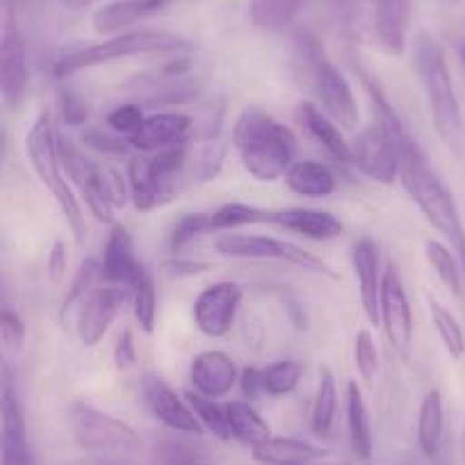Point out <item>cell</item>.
<instances>
[{"label": "cell", "instance_id": "1", "mask_svg": "<svg viewBox=\"0 0 465 465\" xmlns=\"http://www.w3.org/2000/svg\"><path fill=\"white\" fill-rule=\"evenodd\" d=\"M232 146L242 167L258 183L285 178L288 169L299 160V140L292 128L276 122L258 105H247L240 112L232 126Z\"/></svg>", "mask_w": 465, "mask_h": 465}, {"label": "cell", "instance_id": "2", "mask_svg": "<svg viewBox=\"0 0 465 465\" xmlns=\"http://www.w3.org/2000/svg\"><path fill=\"white\" fill-rule=\"evenodd\" d=\"M397 155H400V181L411 194V199L418 203L424 217L431 222L433 228L450 240L451 249L456 252V258L460 262V270L465 274V228L460 222L459 208L447 190L445 183L436 173V169L429 163L427 153L420 149L413 135L406 137L404 142L397 144Z\"/></svg>", "mask_w": 465, "mask_h": 465}, {"label": "cell", "instance_id": "3", "mask_svg": "<svg viewBox=\"0 0 465 465\" xmlns=\"http://www.w3.org/2000/svg\"><path fill=\"white\" fill-rule=\"evenodd\" d=\"M413 64L424 87V94H427L429 110H431L438 137L445 142L451 153L463 158L465 126L459 98H456L454 92V80H451L450 66H447L445 48L427 30L418 33V37H415Z\"/></svg>", "mask_w": 465, "mask_h": 465}, {"label": "cell", "instance_id": "4", "mask_svg": "<svg viewBox=\"0 0 465 465\" xmlns=\"http://www.w3.org/2000/svg\"><path fill=\"white\" fill-rule=\"evenodd\" d=\"M192 44L181 35L167 33V30H126V33L112 35L105 42L78 44V46L64 48L53 62L55 78H69L80 71L94 69V66L110 64L116 60H128L137 55H167V53H185Z\"/></svg>", "mask_w": 465, "mask_h": 465}, {"label": "cell", "instance_id": "5", "mask_svg": "<svg viewBox=\"0 0 465 465\" xmlns=\"http://www.w3.org/2000/svg\"><path fill=\"white\" fill-rule=\"evenodd\" d=\"M57 140H60V133H57L51 112H42L30 126L28 135H25V153H28L30 167L35 169L42 185L51 192L53 199L60 205L66 223L74 231L75 242L84 244V240H87V222H84L78 196L74 194L64 172H62Z\"/></svg>", "mask_w": 465, "mask_h": 465}, {"label": "cell", "instance_id": "6", "mask_svg": "<svg viewBox=\"0 0 465 465\" xmlns=\"http://www.w3.org/2000/svg\"><path fill=\"white\" fill-rule=\"evenodd\" d=\"M299 53L303 57L308 83L315 92L320 107L342 128H356L361 119L359 98L354 89L344 78L342 71L331 62V57L322 51L320 42L312 37L299 39Z\"/></svg>", "mask_w": 465, "mask_h": 465}, {"label": "cell", "instance_id": "7", "mask_svg": "<svg viewBox=\"0 0 465 465\" xmlns=\"http://www.w3.org/2000/svg\"><path fill=\"white\" fill-rule=\"evenodd\" d=\"M69 420L75 438L84 450L112 456H133L140 451V436L131 424L110 413H103L87 401L71 404Z\"/></svg>", "mask_w": 465, "mask_h": 465}, {"label": "cell", "instance_id": "8", "mask_svg": "<svg viewBox=\"0 0 465 465\" xmlns=\"http://www.w3.org/2000/svg\"><path fill=\"white\" fill-rule=\"evenodd\" d=\"M214 252L219 256L238 258V261H281L299 267V270L312 272V274L331 276L335 279V272L312 256L306 249L297 247L285 240L270 238V235H247V232H223L214 240Z\"/></svg>", "mask_w": 465, "mask_h": 465}, {"label": "cell", "instance_id": "9", "mask_svg": "<svg viewBox=\"0 0 465 465\" xmlns=\"http://www.w3.org/2000/svg\"><path fill=\"white\" fill-rule=\"evenodd\" d=\"M30 87V64L15 10L0 12V98L19 105Z\"/></svg>", "mask_w": 465, "mask_h": 465}, {"label": "cell", "instance_id": "10", "mask_svg": "<svg viewBox=\"0 0 465 465\" xmlns=\"http://www.w3.org/2000/svg\"><path fill=\"white\" fill-rule=\"evenodd\" d=\"M351 164L368 181L392 185L400 178V155L392 137L379 122L370 124L351 144Z\"/></svg>", "mask_w": 465, "mask_h": 465}, {"label": "cell", "instance_id": "11", "mask_svg": "<svg viewBox=\"0 0 465 465\" xmlns=\"http://www.w3.org/2000/svg\"><path fill=\"white\" fill-rule=\"evenodd\" d=\"M240 303H242V288L232 281H217L199 292L194 299L196 329L208 338H223L231 333L232 324L238 320Z\"/></svg>", "mask_w": 465, "mask_h": 465}, {"label": "cell", "instance_id": "12", "mask_svg": "<svg viewBox=\"0 0 465 465\" xmlns=\"http://www.w3.org/2000/svg\"><path fill=\"white\" fill-rule=\"evenodd\" d=\"M379 324L391 344L400 351H406L413 340V312H411L409 294L404 283L392 265L383 270L381 297H379Z\"/></svg>", "mask_w": 465, "mask_h": 465}, {"label": "cell", "instance_id": "13", "mask_svg": "<svg viewBox=\"0 0 465 465\" xmlns=\"http://www.w3.org/2000/svg\"><path fill=\"white\" fill-rule=\"evenodd\" d=\"M57 151H60V164L64 172L69 185H74L80 192L83 201L87 203L89 213L98 219V222L112 223V208L103 201L101 192H98V163H92L74 142L64 140L60 135L57 140Z\"/></svg>", "mask_w": 465, "mask_h": 465}, {"label": "cell", "instance_id": "14", "mask_svg": "<svg viewBox=\"0 0 465 465\" xmlns=\"http://www.w3.org/2000/svg\"><path fill=\"white\" fill-rule=\"evenodd\" d=\"M131 299V290L119 285H101L87 302L80 306L78 312V338L84 347H96L105 333L110 331L112 322L119 317L122 308Z\"/></svg>", "mask_w": 465, "mask_h": 465}, {"label": "cell", "instance_id": "15", "mask_svg": "<svg viewBox=\"0 0 465 465\" xmlns=\"http://www.w3.org/2000/svg\"><path fill=\"white\" fill-rule=\"evenodd\" d=\"M142 395H144L146 406L151 413L169 429V431H181V433H199L201 436V424L199 420L192 413L190 404L178 392L169 386L164 379L158 374H146L142 379Z\"/></svg>", "mask_w": 465, "mask_h": 465}, {"label": "cell", "instance_id": "16", "mask_svg": "<svg viewBox=\"0 0 465 465\" xmlns=\"http://www.w3.org/2000/svg\"><path fill=\"white\" fill-rule=\"evenodd\" d=\"M370 12L379 48L391 57L404 55L413 19V0H370Z\"/></svg>", "mask_w": 465, "mask_h": 465}, {"label": "cell", "instance_id": "17", "mask_svg": "<svg viewBox=\"0 0 465 465\" xmlns=\"http://www.w3.org/2000/svg\"><path fill=\"white\" fill-rule=\"evenodd\" d=\"M238 365L219 349H208L192 359L190 381L192 391L210 400H222L238 386Z\"/></svg>", "mask_w": 465, "mask_h": 465}, {"label": "cell", "instance_id": "18", "mask_svg": "<svg viewBox=\"0 0 465 465\" xmlns=\"http://www.w3.org/2000/svg\"><path fill=\"white\" fill-rule=\"evenodd\" d=\"M192 131V119L183 112H160V114L144 116L142 126L126 137L128 146L142 153H158L172 149L187 140Z\"/></svg>", "mask_w": 465, "mask_h": 465}, {"label": "cell", "instance_id": "19", "mask_svg": "<svg viewBox=\"0 0 465 465\" xmlns=\"http://www.w3.org/2000/svg\"><path fill=\"white\" fill-rule=\"evenodd\" d=\"M351 267H354L359 299L370 324L379 326V297H381V253L372 238L356 240L351 249Z\"/></svg>", "mask_w": 465, "mask_h": 465}, {"label": "cell", "instance_id": "20", "mask_svg": "<svg viewBox=\"0 0 465 465\" xmlns=\"http://www.w3.org/2000/svg\"><path fill=\"white\" fill-rule=\"evenodd\" d=\"M103 276L110 285H119V288H128L135 283L137 276L146 270L144 262L137 258L135 244H133L131 232L122 223H114L105 240V249H103L101 258Z\"/></svg>", "mask_w": 465, "mask_h": 465}, {"label": "cell", "instance_id": "21", "mask_svg": "<svg viewBox=\"0 0 465 465\" xmlns=\"http://www.w3.org/2000/svg\"><path fill=\"white\" fill-rule=\"evenodd\" d=\"M272 226H279L288 232H297L302 238L326 242L340 238L344 223L335 214L317 208H283L272 213Z\"/></svg>", "mask_w": 465, "mask_h": 465}, {"label": "cell", "instance_id": "22", "mask_svg": "<svg viewBox=\"0 0 465 465\" xmlns=\"http://www.w3.org/2000/svg\"><path fill=\"white\" fill-rule=\"evenodd\" d=\"M169 5V0H107L94 15V30L101 35L126 33L131 25L158 15Z\"/></svg>", "mask_w": 465, "mask_h": 465}, {"label": "cell", "instance_id": "23", "mask_svg": "<svg viewBox=\"0 0 465 465\" xmlns=\"http://www.w3.org/2000/svg\"><path fill=\"white\" fill-rule=\"evenodd\" d=\"M153 456L158 465H217V454L199 433H163L155 438Z\"/></svg>", "mask_w": 465, "mask_h": 465}, {"label": "cell", "instance_id": "24", "mask_svg": "<svg viewBox=\"0 0 465 465\" xmlns=\"http://www.w3.org/2000/svg\"><path fill=\"white\" fill-rule=\"evenodd\" d=\"M299 122L306 128L308 135L340 164H351V144L344 140L338 124L322 110L320 105L311 101H303L299 105Z\"/></svg>", "mask_w": 465, "mask_h": 465}, {"label": "cell", "instance_id": "25", "mask_svg": "<svg viewBox=\"0 0 465 465\" xmlns=\"http://www.w3.org/2000/svg\"><path fill=\"white\" fill-rule=\"evenodd\" d=\"M290 192L306 199H326L338 190V176L317 160H297L285 173Z\"/></svg>", "mask_w": 465, "mask_h": 465}, {"label": "cell", "instance_id": "26", "mask_svg": "<svg viewBox=\"0 0 465 465\" xmlns=\"http://www.w3.org/2000/svg\"><path fill=\"white\" fill-rule=\"evenodd\" d=\"M326 456L324 450L294 438H274L253 447V459L262 465H312Z\"/></svg>", "mask_w": 465, "mask_h": 465}, {"label": "cell", "instance_id": "27", "mask_svg": "<svg viewBox=\"0 0 465 465\" xmlns=\"http://www.w3.org/2000/svg\"><path fill=\"white\" fill-rule=\"evenodd\" d=\"M347 429L351 450L361 460L372 459V422H370V411L365 404V397L356 381L347 383Z\"/></svg>", "mask_w": 465, "mask_h": 465}, {"label": "cell", "instance_id": "28", "mask_svg": "<svg viewBox=\"0 0 465 465\" xmlns=\"http://www.w3.org/2000/svg\"><path fill=\"white\" fill-rule=\"evenodd\" d=\"M128 190H131V201L140 213H149V210L164 205L163 192H160L158 178H155L153 167H151L149 153L135 155L128 160L126 167Z\"/></svg>", "mask_w": 465, "mask_h": 465}, {"label": "cell", "instance_id": "29", "mask_svg": "<svg viewBox=\"0 0 465 465\" xmlns=\"http://www.w3.org/2000/svg\"><path fill=\"white\" fill-rule=\"evenodd\" d=\"M223 409H226L231 436L238 438L240 442L249 445L252 450L272 438L270 424L265 422V418L247 400H232L223 404Z\"/></svg>", "mask_w": 465, "mask_h": 465}, {"label": "cell", "instance_id": "30", "mask_svg": "<svg viewBox=\"0 0 465 465\" xmlns=\"http://www.w3.org/2000/svg\"><path fill=\"white\" fill-rule=\"evenodd\" d=\"M442 429H445V409H442L440 392L433 388L424 395L418 415V442L424 456L433 459L440 450Z\"/></svg>", "mask_w": 465, "mask_h": 465}, {"label": "cell", "instance_id": "31", "mask_svg": "<svg viewBox=\"0 0 465 465\" xmlns=\"http://www.w3.org/2000/svg\"><path fill=\"white\" fill-rule=\"evenodd\" d=\"M306 0H249V15L258 28L267 33H281L288 28L302 10Z\"/></svg>", "mask_w": 465, "mask_h": 465}, {"label": "cell", "instance_id": "32", "mask_svg": "<svg viewBox=\"0 0 465 465\" xmlns=\"http://www.w3.org/2000/svg\"><path fill=\"white\" fill-rule=\"evenodd\" d=\"M338 411V383L329 365H320L317 370V391L312 400V429L317 436H329Z\"/></svg>", "mask_w": 465, "mask_h": 465}, {"label": "cell", "instance_id": "33", "mask_svg": "<svg viewBox=\"0 0 465 465\" xmlns=\"http://www.w3.org/2000/svg\"><path fill=\"white\" fill-rule=\"evenodd\" d=\"M274 210L258 208L249 203H223L214 213H210V228L213 231H240L247 226L272 223Z\"/></svg>", "mask_w": 465, "mask_h": 465}, {"label": "cell", "instance_id": "34", "mask_svg": "<svg viewBox=\"0 0 465 465\" xmlns=\"http://www.w3.org/2000/svg\"><path fill=\"white\" fill-rule=\"evenodd\" d=\"M103 281H105V276H103L101 261H96V258H87V261H83L78 274L74 276V283H71L64 302H62L60 320H66L75 308L83 306V303L87 302L98 288H101Z\"/></svg>", "mask_w": 465, "mask_h": 465}, {"label": "cell", "instance_id": "35", "mask_svg": "<svg viewBox=\"0 0 465 465\" xmlns=\"http://www.w3.org/2000/svg\"><path fill=\"white\" fill-rule=\"evenodd\" d=\"M424 256L427 262L431 265V270L436 272V276L440 279V283L450 290L454 297L463 294V270H460L459 258L451 253L450 247H445L438 240H427L424 242Z\"/></svg>", "mask_w": 465, "mask_h": 465}, {"label": "cell", "instance_id": "36", "mask_svg": "<svg viewBox=\"0 0 465 465\" xmlns=\"http://www.w3.org/2000/svg\"><path fill=\"white\" fill-rule=\"evenodd\" d=\"M5 344L0 342V429H25L24 411L16 395L15 372L5 359Z\"/></svg>", "mask_w": 465, "mask_h": 465}, {"label": "cell", "instance_id": "37", "mask_svg": "<svg viewBox=\"0 0 465 465\" xmlns=\"http://www.w3.org/2000/svg\"><path fill=\"white\" fill-rule=\"evenodd\" d=\"M185 401L190 404L192 413L199 420L201 429H205L208 433H213L219 440H231V427H228L226 409L219 404L217 400H210V397L199 395V392L190 391L185 392Z\"/></svg>", "mask_w": 465, "mask_h": 465}, {"label": "cell", "instance_id": "38", "mask_svg": "<svg viewBox=\"0 0 465 465\" xmlns=\"http://www.w3.org/2000/svg\"><path fill=\"white\" fill-rule=\"evenodd\" d=\"M131 299L137 324L144 333L151 335L155 331V317H158V294H155V283L149 270L142 272L131 285Z\"/></svg>", "mask_w": 465, "mask_h": 465}, {"label": "cell", "instance_id": "39", "mask_svg": "<svg viewBox=\"0 0 465 465\" xmlns=\"http://www.w3.org/2000/svg\"><path fill=\"white\" fill-rule=\"evenodd\" d=\"M429 311H431V322L438 331V338H440L442 347H445L447 354L454 361L463 359L465 356V333L463 326L459 324V320L454 317V312L447 311L445 306H440L438 302L429 303Z\"/></svg>", "mask_w": 465, "mask_h": 465}, {"label": "cell", "instance_id": "40", "mask_svg": "<svg viewBox=\"0 0 465 465\" xmlns=\"http://www.w3.org/2000/svg\"><path fill=\"white\" fill-rule=\"evenodd\" d=\"M303 368L297 361H279L262 370V391L272 397H285L297 391Z\"/></svg>", "mask_w": 465, "mask_h": 465}, {"label": "cell", "instance_id": "41", "mask_svg": "<svg viewBox=\"0 0 465 465\" xmlns=\"http://www.w3.org/2000/svg\"><path fill=\"white\" fill-rule=\"evenodd\" d=\"M98 192L112 210L124 208L131 201L126 173L110 163H98Z\"/></svg>", "mask_w": 465, "mask_h": 465}, {"label": "cell", "instance_id": "42", "mask_svg": "<svg viewBox=\"0 0 465 465\" xmlns=\"http://www.w3.org/2000/svg\"><path fill=\"white\" fill-rule=\"evenodd\" d=\"M0 465H37L25 429H0Z\"/></svg>", "mask_w": 465, "mask_h": 465}, {"label": "cell", "instance_id": "43", "mask_svg": "<svg viewBox=\"0 0 465 465\" xmlns=\"http://www.w3.org/2000/svg\"><path fill=\"white\" fill-rule=\"evenodd\" d=\"M25 340V324L19 311L12 306L10 294L0 283V342L10 349H19Z\"/></svg>", "mask_w": 465, "mask_h": 465}, {"label": "cell", "instance_id": "44", "mask_svg": "<svg viewBox=\"0 0 465 465\" xmlns=\"http://www.w3.org/2000/svg\"><path fill=\"white\" fill-rule=\"evenodd\" d=\"M205 231H210V214L205 213H190L183 214L173 226L169 235V249L173 253H181L183 249L190 247L196 238H201Z\"/></svg>", "mask_w": 465, "mask_h": 465}, {"label": "cell", "instance_id": "45", "mask_svg": "<svg viewBox=\"0 0 465 465\" xmlns=\"http://www.w3.org/2000/svg\"><path fill=\"white\" fill-rule=\"evenodd\" d=\"M354 363L363 381H374L379 374L381 361H379V349L372 333L368 329H361L354 338Z\"/></svg>", "mask_w": 465, "mask_h": 465}, {"label": "cell", "instance_id": "46", "mask_svg": "<svg viewBox=\"0 0 465 465\" xmlns=\"http://www.w3.org/2000/svg\"><path fill=\"white\" fill-rule=\"evenodd\" d=\"M144 122V110L137 103H124V105H116L114 110H110L105 119V126L110 128L116 135L131 137L137 128Z\"/></svg>", "mask_w": 465, "mask_h": 465}, {"label": "cell", "instance_id": "47", "mask_svg": "<svg viewBox=\"0 0 465 465\" xmlns=\"http://www.w3.org/2000/svg\"><path fill=\"white\" fill-rule=\"evenodd\" d=\"M83 142L103 155H124L128 151V142L116 133H105L103 128L89 126L83 131Z\"/></svg>", "mask_w": 465, "mask_h": 465}, {"label": "cell", "instance_id": "48", "mask_svg": "<svg viewBox=\"0 0 465 465\" xmlns=\"http://www.w3.org/2000/svg\"><path fill=\"white\" fill-rule=\"evenodd\" d=\"M60 110H62V119H64V124H69V126H80V124L87 122V116H89V110L87 105H84V101L78 96V94L71 92V89H64V92H62Z\"/></svg>", "mask_w": 465, "mask_h": 465}, {"label": "cell", "instance_id": "49", "mask_svg": "<svg viewBox=\"0 0 465 465\" xmlns=\"http://www.w3.org/2000/svg\"><path fill=\"white\" fill-rule=\"evenodd\" d=\"M135 363H137V351H135V342H133V333L128 329H124L114 344V365L119 370H131Z\"/></svg>", "mask_w": 465, "mask_h": 465}, {"label": "cell", "instance_id": "50", "mask_svg": "<svg viewBox=\"0 0 465 465\" xmlns=\"http://www.w3.org/2000/svg\"><path fill=\"white\" fill-rule=\"evenodd\" d=\"M238 383L240 388H242L244 397H249V400H256V397L265 395V391H262V370L244 368Z\"/></svg>", "mask_w": 465, "mask_h": 465}, {"label": "cell", "instance_id": "51", "mask_svg": "<svg viewBox=\"0 0 465 465\" xmlns=\"http://www.w3.org/2000/svg\"><path fill=\"white\" fill-rule=\"evenodd\" d=\"M66 270V253H64V244L55 242L51 249V256H48V272H51L53 281H60L62 274Z\"/></svg>", "mask_w": 465, "mask_h": 465}, {"label": "cell", "instance_id": "52", "mask_svg": "<svg viewBox=\"0 0 465 465\" xmlns=\"http://www.w3.org/2000/svg\"><path fill=\"white\" fill-rule=\"evenodd\" d=\"M356 3L359 0H333V7L340 16H349L356 10Z\"/></svg>", "mask_w": 465, "mask_h": 465}, {"label": "cell", "instance_id": "53", "mask_svg": "<svg viewBox=\"0 0 465 465\" xmlns=\"http://www.w3.org/2000/svg\"><path fill=\"white\" fill-rule=\"evenodd\" d=\"M69 10H84V7H89L92 3H96V0H62Z\"/></svg>", "mask_w": 465, "mask_h": 465}, {"label": "cell", "instance_id": "54", "mask_svg": "<svg viewBox=\"0 0 465 465\" xmlns=\"http://www.w3.org/2000/svg\"><path fill=\"white\" fill-rule=\"evenodd\" d=\"M21 0H0V5L5 7V10H15V5H19Z\"/></svg>", "mask_w": 465, "mask_h": 465}, {"label": "cell", "instance_id": "55", "mask_svg": "<svg viewBox=\"0 0 465 465\" xmlns=\"http://www.w3.org/2000/svg\"><path fill=\"white\" fill-rule=\"evenodd\" d=\"M456 51H459L460 62H463V64H465V39H463V42H459V46H456Z\"/></svg>", "mask_w": 465, "mask_h": 465}, {"label": "cell", "instance_id": "56", "mask_svg": "<svg viewBox=\"0 0 465 465\" xmlns=\"http://www.w3.org/2000/svg\"><path fill=\"white\" fill-rule=\"evenodd\" d=\"M460 456H463V463H465V427H463V436H460Z\"/></svg>", "mask_w": 465, "mask_h": 465}, {"label": "cell", "instance_id": "57", "mask_svg": "<svg viewBox=\"0 0 465 465\" xmlns=\"http://www.w3.org/2000/svg\"><path fill=\"white\" fill-rule=\"evenodd\" d=\"M445 3H447V5H454L456 0H445Z\"/></svg>", "mask_w": 465, "mask_h": 465}, {"label": "cell", "instance_id": "58", "mask_svg": "<svg viewBox=\"0 0 465 465\" xmlns=\"http://www.w3.org/2000/svg\"><path fill=\"white\" fill-rule=\"evenodd\" d=\"M0 149H3V137H0Z\"/></svg>", "mask_w": 465, "mask_h": 465}]
</instances>
